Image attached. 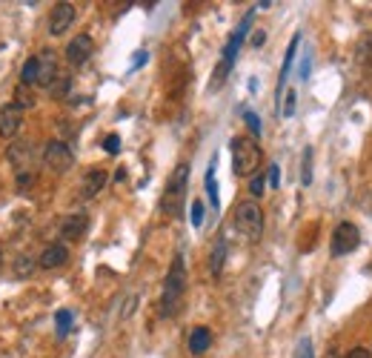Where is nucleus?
<instances>
[{
  "label": "nucleus",
  "mask_w": 372,
  "mask_h": 358,
  "mask_svg": "<svg viewBox=\"0 0 372 358\" xmlns=\"http://www.w3.org/2000/svg\"><path fill=\"white\" fill-rule=\"evenodd\" d=\"M261 166V146L252 138H232V169L241 178H252L255 169Z\"/></svg>",
  "instance_id": "obj_1"
},
{
  "label": "nucleus",
  "mask_w": 372,
  "mask_h": 358,
  "mask_svg": "<svg viewBox=\"0 0 372 358\" xmlns=\"http://www.w3.org/2000/svg\"><path fill=\"white\" fill-rule=\"evenodd\" d=\"M186 178H189V166L180 164L166 181V189H164V198H161L164 215H169V218L180 215V206H183V198H186Z\"/></svg>",
  "instance_id": "obj_2"
},
{
  "label": "nucleus",
  "mask_w": 372,
  "mask_h": 358,
  "mask_svg": "<svg viewBox=\"0 0 372 358\" xmlns=\"http://www.w3.org/2000/svg\"><path fill=\"white\" fill-rule=\"evenodd\" d=\"M235 229L246 241H258L264 235V213L255 201H243L235 206Z\"/></svg>",
  "instance_id": "obj_3"
},
{
  "label": "nucleus",
  "mask_w": 372,
  "mask_h": 358,
  "mask_svg": "<svg viewBox=\"0 0 372 358\" xmlns=\"http://www.w3.org/2000/svg\"><path fill=\"white\" fill-rule=\"evenodd\" d=\"M186 287V270H183V258H175L172 270L164 281V298H161V315H175L178 304H180V295Z\"/></svg>",
  "instance_id": "obj_4"
},
{
  "label": "nucleus",
  "mask_w": 372,
  "mask_h": 358,
  "mask_svg": "<svg viewBox=\"0 0 372 358\" xmlns=\"http://www.w3.org/2000/svg\"><path fill=\"white\" fill-rule=\"evenodd\" d=\"M43 164H46V169H52L57 175L69 172L72 164H75V155H72L69 143H64V141H49L46 149H43Z\"/></svg>",
  "instance_id": "obj_5"
},
{
  "label": "nucleus",
  "mask_w": 372,
  "mask_h": 358,
  "mask_svg": "<svg viewBox=\"0 0 372 358\" xmlns=\"http://www.w3.org/2000/svg\"><path fill=\"white\" fill-rule=\"evenodd\" d=\"M361 241V235H358V227L344 221V224H338L335 232H332V255H350Z\"/></svg>",
  "instance_id": "obj_6"
},
{
  "label": "nucleus",
  "mask_w": 372,
  "mask_h": 358,
  "mask_svg": "<svg viewBox=\"0 0 372 358\" xmlns=\"http://www.w3.org/2000/svg\"><path fill=\"white\" fill-rule=\"evenodd\" d=\"M23 127V109L15 106V103H6L0 106V138L12 141Z\"/></svg>",
  "instance_id": "obj_7"
},
{
  "label": "nucleus",
  "mask_w": 372,
  "mask_h": 358,
  "mask_svg": "<svg viewBox=\"0 0 372 358\" xmlns=\"http://www.w3.org/2000/svg\"><path fill=\"white\" fill-rule=\"evenodd\" d=\"M35 61H38V83L35 86H49L57 80V55L52 49H43L41 55H35Z\"/></svg>",
  "instance_id": "obj_8"
},
{
  "label": "nucleus",
  "mask_w": 372,
  "mask_h": 358,
  "mask_svg": "<svg viewBox=\"0 0 372 358\" xmlns=\"http://www.w3.org/2000/svg\"><path fill=\"white\" fill-rule=\"evenodd\" d=\"M92 52H95V43H92V38H89V35H78V38H72L69 46H66V61H69L72 66H83L89 57H92Z\"/></svg>",
  "instance_id": "obj_9"
},
{
  "label": "nucleus",
  "mask_w": 372,
  "mask_h": 358,
  "mask_svg": "<svg viewBox=\"0 0 372 358\" xmlns=\"http://www.w3.org/2000/svg\"><path fill=\"white\" fill-rule=\"evenodd\" d=\"M72 20H75V6L72 3H57L55 9H52V15H49V32L57 38V35H64L66 29L72 26Z\"/></svg>",
  "instance_id": "obj_10"
},
{
  "label": "nucleus",
  "mask_w": 372,
  "mask_h": 358,
  "mask_svg": "<svg viewBox=\"0 0 372 358\" xmlns=\"http://www.w3.org/2000/svg\"><path fill=\"white\" fill-rule=\"evenodd\" d=\"M89 229V215L86 213H72L64 218V224H60V238H66V241H78V238H83Z\"/></svg>",
  "instance_id": "obj_11"
},
{
  "label": "nucleus",
  "mask_w": 372,
  "mask_h": 358,
  "mask_svg": "<svg viewBox=\"0 0 372 358\" xmlns=\"http://www.w3.org/2000/svg\"><path fill=\"white\" fill-rule=\"evenodd\" d=\"M106 178H109L106 169H98V166H95V169H89V172L83 175V184H80V198H83V201L95 198V195L106 187Z\"/></svg>",
  "instance_id": "obj_12"
},
{
  "label": "nucleus",
  "mask_w": 372,
  "mask_h": 358,
  "mask_svg": "<svg viewBox=\"0 0 372 358\" xmlns=\"http://www.w3.org/2000/svg\"><path fill=\"white\" fill-rule=\"evenodd\" d=\"M66 261H69V250H66L64 244H49V247L41 252L38 266H41V270H57V266H64Z\"/></svg>",
  "instance_id": "obj_13"
},
{
  "label": "nucleus",
  "mask_w": 372,
  "mask_h": 358,
  "mask_svg": "<svg viewBox=\"0 0 372 358\" xmlns=\"http://www.w3.org/2000/svg\"><path fill=\"white\" fill-rule=\"evenodd\" d=\"M9 161L17 166V175L32 172V164H35V149H32V143H15L9 149Z\"/></svg>",
  "instance_id": "obj_14"
},
{
  "label": "nucleus",
  "mask_w": 372,
  "mask_h": 358,
  "mask_svg": "<svg viewBox=\"0 0 372 358\" xmlns=\"http://www.w3.org/2000/svg\"><path fill=\"white\" fill-rule=\"evenodd\" d=\"M212 347V333H209V327H195L192 336H189V352L201 355Z\"/></svg>",
  "instance_id": "obj_15"
},
{
  "label": "nucleus",
  "mask_w": 372,
  "mask_h": 358,
  "mask_svg": "<svg viewBox=\"0 0 372 358\" xmlns=\"http://www.w3.org/2000/svg\"><path fill=\"white\" fill-rule=\"evenodd\" d=\"M224 258H227V241H224V238H218V241H215L212 255H209V270H212V275H221Z\"/></svg>",
  "instance_id": "obj_16"
},
{
  "label": "nucleus",
  "mask_w": 372,
  "mask_h": 358,
  "mask_svg": "<svg viewBox=\"0 0 372 358\" xmlns=\"http://www.w3.org/2000/svg\"><path fill=\"white\" fill-rule=\"evenodd\" d=\"M20 83H23V86H35V83H38V61H35V57H29V61L23 64V69H20Z\"/></svg>",
  "instance_id": "obj_17"
},
{
  "label": "nucleus",
  "mask_w": 372,
  "mask_h": 358,
  "mask_svg": "<svg viewBox=\"0 0 372 358\" xmlns=\"http://www.w3.org/2000/svg\"><path fill=\"white\" fill-rule=\"evenodd\" d=\"M35 258H29V255H20L17 261H15V275L17 278H29V275H32L35 273Z\"/></svg>",
  "instance_id": "obj_18"
},
{
  "label": "nucleus",
  "mask_w": 372,
  "mask_h": 358,
  "mask_svg": "<svg viewBox=\"0 0 372 358\" xmlns=\"http://www.w3.org/2000/svg\"><path fill=\"white\" fill-rule=\"evenodd\" d=\"M298 43H301V35H295V38H292V43H289V49H287V57H284V69H281V89H284V83H287V75H289V66H292V61H295Z\"/></svg>",
  "instance_id": "obj_19"
},
{
  "label": "nucleus",
  "mask_w": 372,
  "mask_h": 358,
  "mask_svg": "<svg viewBox=\"0 0 372 358\" xmlns=\"http://www.w3.org/2000/svg\"><path fill=\"white\" fill-rule=\"evenodd\" d=\"M358 61L361 64H372V32L361 35V41H358Z\"/></svg>",
  "instance_id": "obj_20"
},
{
  "label": "nucleus",
  "mask_w": 372,
  "mask_h": 358,
  "mask_svg": "<svg viewBox=\"0 0 372 358\" xmlns=\"http://www.w3.org/2000/svg\"><path fill=\"white\" fill-rule=\"evenodd\" d=\"M15 106H20V109H29V106H35V95L29 92V86H17L15 89Z\"/></svg>",
  "instance_id": "obj_21"
},
{
  "label": "nucleus",
  "mask_w": 372,
  "mask_h": 358,
  "mask_svg": "<svg viewBox=\"0 0 372 358\" xmlns=\"http://www.w3.org/2000/svg\"><path fill=\"white\" fill-rule=\"evenodd\" d=\"M206 192H209V201H212V206L218 210V184H215V158H212V164H209V172H206Z\"/></svg>",
  "instance_id": "obj_22"
},
{
  "label": "nucleus",
  "mask_w": 372,
  "mask_h": 358,
  "mask_svg": "<svg viewBox=\"0 0 372 358\" xmlns=\"http://www.w3.org/2000/svg\"><path fill=\"white\" fill-rule=\"evenodd\" d=\"M55 324H57V336L64 338V336L72 330V313H69V310H57V315H55Z\"/></svg>",
  "instance_id": "obj_23"
},
{
  "label": "nucleus",
  "mask_w": 372,
  "mask_h": 358,
  "mask_svg": "<svg viewBox=\"0 0 372 358\" xmlns=\"http://www.w3.org/2000/svg\"><path fill=\"white\" fill-rule=\"evenodd\" d=\"M301 181H303V187H309L313 184V149H303V175H301Z\"/></svg>",
  "instance_id": "obj_24"
},
{
  "label": "nucleus",
  "mask_w": 372,
  "mask_h": 358,
  "mask_svg": "<svg viewBox=\"0 0 372 358\" xmlns=\"http://www.w3.org/2000/svg\"><path fill=\"white\" fill-rule=\"evenodd\" d=\"M295 358H315V352H313V341H309V338H301L298 347H295Z\"/></svg>",
  "instance_id": "obj_25"
},
{
  "label": "nucleus",
  "mask_w": 372,
  "mask_h": 358,
  "mask_svg": "<svg viewBox=\"0 0 372 358\" xmlns=\"http://www.w3.org/2000/svg\"><path fill=\"white\" fill-rule=\"evenodd\" d=\"M264 187H266L264 175H252V178H250V192H252V198H261V195H264Z\"/></svg>",
  "instance_id": "obj_26"
},
{
  "label": "nucleus",
  "mask_w": 372,
  "mask_h": 358,
  "mask_svg": "<svg viewBox=\"0 0 372 358\" xmlns=\"http://www.w3.org/2000/svg\"><path fill=\"white\" fill-rule=\"evenodd\" d=\"M69 83H72V80H69L66 75H57V80L52 83V92H55V95H66V92H69Z\"/></svg>",
  "instance_id": "obj_27"
},
{
  "label": "nucleus",
  "mask_w": 372,
  "mask_h": 358,
  "mask_svg": "<svg viewBox=\"0 0 372 358\" xmlns=\"http://www.w3.org/2000/svg\"><path fill=\"white\" fill-rule=\"evenodd\" d=\"M295 101H298V95L289 89L287 98H284V109H281V115H284V117H292V115H295Z\"/></svg>",
  "instance_id": "obj_28"
},
{
  "label": "nucleus",
  "mask_w": 372,
  "mask_h": 358,
  "mask_svg": "<svg viewBox=\"0 0 372 358\" xmlns=\"http://www.w3.org/2000/svg\"><path fill=\"white\" fill-rule=\"evenodd\" d=\"M243 121L250 124L252 135H261V121H258V115H255V112H243Z\"/></svg>",
  "instance_id": "obj_29"
},
{
  "label": "nucleus",
  "mask_w": 372,
  "mask_h": 358,
  "mask_svg": "<svg viewBox=\"0 0 372 358\" xmlns=\"http://www.w3.org/2000/svg\"><path fill=\"white\" fill-rule=\"evenodd\" d=\"M103 149L109 155H117V149H120V138L117 135H106V141H103Z\"/></svg>",
  "instance_id": "obj_30"
},
{
  "label": "nucleus",
  "mask_w": 372,
  "mask_h": 358,
  "mask_svg": "<svg viewBox=\"0 0 372 358\" xmlns=\"http://www.w3.org/2000/svg\"><path fill=\"white\" fill-rule=\"evenodd\" d=\"M201 224H203V203L192 201V227H201Z\"/></svg>",
  "instance_id": "obj_31"
},
{
  "label": "nucleus",
  "mask_w": 372,
  "mask_h": 358,
  "mask_svg": "<svg viewBox=\"0 0 372 358\" xmlns=\"http://www.w3.org/2000/svg\"><path fill=\"white\" fill-rule=\"evenodd\" d=\"M347 358H372V352H369L366 347H352V350L347 352Z\"/></svg>",
  "instance_id": "obj_32"
},
{
  "label": "nucleus",
  "mask_w": 372,
  "mask_h": 358,
  "mask_svg": "<svg viewBox=\"0 0 372 358\" xmlns=\"http://www.w3.org/2000/svg\"><path fill=\"white\" fill-rule=\"evenodd\" d=\"M269 184H272V187L281 184V172H278V164H272V166H269Z\"/></svg>",
  "instance_id": "obj_33"
},
{
  "label": "nucleus",
  "mask_w": 372,
  "mask_h": 358,
  "mask_svg": "<svg viewBox=\"0 0 372 358\" xmlns=\"http://www.w3.org/2000/svg\"><path fill=\"white\" fill-rule=\"evenodd\" d=\"M264 41H266V35H264V32H261V29H258V32L252 35V46H261Z\"/></svg>",
  "instance_id": "obj_34"
},
{
  "label": "nucleus",
  "mask_w": 372,
  "mask_h": 358,
  "mask_svg": "<svg viewBox=\"0 0 372 358\" xmlns=\"http://www.w3.org/2000/svg\"><path fill=\"white\" fill-rule=\"evenodd\" d=\"M146 61V52H138V57H135V66H141Z\"/></svg>",
  "instance_id": "obj_35"
},
{
  "label": "nucleus",
  "mask_w": 372,
  "mask_h": 358,
  "mask_svg": "<svg viewBox=\"0 0 372 358\" xmlns=\"http://www.w3.org/2000/svg\"><path fill=\"white\" fill-rule=\"evenodd\" d=\"M0 266H3V252H0Z\"/></svg>",
  "instance_id": "obj_36"
}]
</instances>
